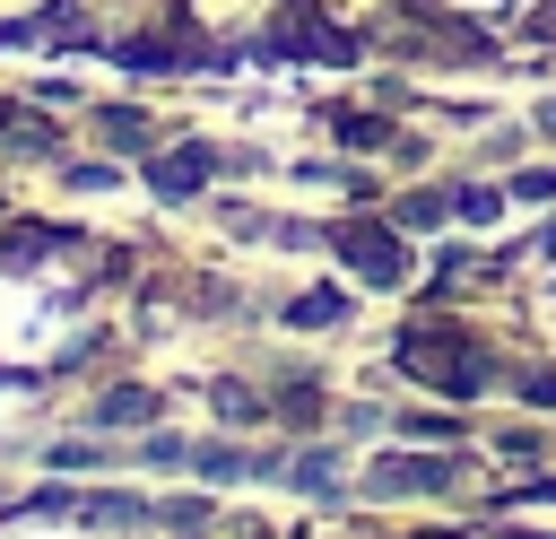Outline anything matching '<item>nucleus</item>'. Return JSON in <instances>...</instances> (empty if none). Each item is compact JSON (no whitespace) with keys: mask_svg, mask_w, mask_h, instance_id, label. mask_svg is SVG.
<instances>
[{"mask_svg":"<svg viewBox=\"0 0 556 539\" xmlns=\"http://www.w3.org/2000/svg\"><path fill=\"white\" fill-rule=\"evenodd\" d=\"M391 365L417 374V383L443 391V400H478L486 374H495V356H486V339H478L469 322H408V330L391 339Z\"/></svg>","mask_w":556,"mask_h":539,"instance_id":"nucleus-1","label":"nucleus"},{"mask_svg":"<svg viewBox=\"0 0 556 539\" xmlns=\"http://www.w3.org/2000/svg\"><path fill=\"white\" fill-rule=\"evenodd\" d=\"M321 252L339 261V278L348 287H374V296H391V287H408V235L382 217V209H348V217H330L321 226Z\"/></svg>","mask_w":556,"mask_h":539,"instance_id":"nucleus-2","label":"nucleus"},{"mask_svg":"<svg viewBox=\"0 0 556 539\" xmlns=\"http://www.w3.org/2000/svg\"><path fill=\"white\" fill-rule=\"evenodd\" d=\"M226 174V148H208V139H165L156 156H139V183L165 200V209H182V200H200L208 183Z\"/></svg>","mask_w":556,"mask_h":539,"instance_id":"nucleus-3","label":"nucleus"},{"mask_svg":"<svg viewBox=\"0 0 556 539\" xmlns=\"http://www.w3.org/2000/svg\"><path fill=\"white\" fill-rule=\"evenodd\" d=\"M87 130H96V148H104V156H122V165H139V156H156V148H165V122H156L148 104H122V96L87 104Z\"/></svg>","mask_w":556,"mask_h":539,"instance_id":"nucleus-4","label":"nucleus"},{"mask_svg":"<svg viewBox=\"0 0 556 539\" xmlns=\"http://www.w3.org/2000/svg\"><path fill=\"white\" fill-rule=\"evenodd\" d=\"M321 130L339 156H391L400 148V113L391 104H321Z\"/></svg>","mask_w":556,"mask_h":539,"instance_id":"nucleus-5","label":"nucleus"},{"mask_svg":"<svg viewBox=\"0 0 556 539\" xmlns=\"http://www.w3.org/2000/svg\"><path fill=\"white\" fill-rule=\"evenodd\" d=\"M452 478H460V461H408V452H391L382 469H365L356 496H434V487H452Z\"/></svg>","mask_w":556,"mask_h":539,"instance_id":"nucleus-6","label":"nucleus"},{"mask_svg":"<svg viewBox=\"0 0 556 539\" xmlns=\"http://www.w3.org/2000/svg\"><path fill=\"white\" fill-rule=\"evenodd\" d=\"M348 313H356V287H348V278L304 287V296H287V304H278V322H287V330H339Z\"/></svg>","mask_w":556,"mask_h":539,"instance_id":"nucleus-7","label":"nucleus"},{"mask_svg":"<svg viewBox=\"0 0 556 539\" xmlns=\"http://www.w3.org/2000/svg\"><path fill=\"white\" fill-rule=\"evenodd\" d=\"M382 217H391L400 235H443V226H452V183H426V191H391V200H382Z\"/></svg>","mask_w":556,"mask_h":539,"instance_id":"nucleus-8","label":"nucleus"},{"mask_svg":"<svg viewBox=\"0 0 556 539\" xmlns=\"http://www.w3.org/2000/svg\"><path fill=\"white\" fill-rule=\"evenodd\" d=\"M156 391L148 383H104V400H87V426H156Z\"/></svg>","mask_w":556,"mask_h":539,"instance_id":"nucleus-9","label":"nucleus"},{"mask_svg":"<svg viewBox=\"0 0 556 539\" xmlns=\"http://www.w3.org/2000/svg\"><path fill=\"white\" fill-rule=\"evenodd\" d=\"M504 209H513L504 183H486V174H460L452 183V226H504Z\"/></svg>","mask_w":556,"mask_h":539,"instance_id":"nucleus-10","label":"nucleus"},{"mask_svg":"<svg viewBox=\"0 0 556 539\" xmlns=\"http://www.w3.org/2000/svg\"><path fill=\"white\" fill-rule=\"evenodd\" d=\"M208 409H217L226 426H261V417H269V400H261L252 383H208Z\"/></svg>","mask_w":556,"mask_h":539,"instance_id":"nucleus-11","label":"nucleus"},{"mask_svg":"<svg viewBox=\"0 0 556 539\" xmlns=\"http://www.w3.org/2000/svg\"><path fill=\"white\" fill-rule=\"evenodd\" d=\"M504 191H513L521 209H547V200H556V156H539V165H513V174H504Z\"/></svg>","mask_w":556,"mask_h":539,"instance_id":"nucleus-12","label":"nucleus"},{"mask_svg":"<svg viewBox=\"0 0 556 539\" xmlns=\"http://www.w3.org/2000/svg\"><path fill=\"white\" fill-rule=\"evenodd\" d=\"M434 9H452V17H478V26H495V17H513V9H530V0H434Z\"/></svg>","mask_w":556,"mask_h":539,"instance_id":"nucleus-13","label":"nucleus"},{"mask_svg":"<svg viewBox=\"0 0 556 539\" xmlns=\"http://www.w3.org/2000/svg\"><path fill=\"white\" fill-rule=\"evenodd\" d=\"M78 9H87V17H96V26H104V35H113V26H122V17H139V0H78Z\"/></svg>","mask_w":556,"mask_h":539,"instance_id":"nucleus-14","label":"nucleus"},{"mask_svg":"<svg viewBox=\"0 0 556 539\" xmlns=\"http://www.w3.org/2000/svg\"><path fill=\"white\" fill-rule=\"evenodd\" d=\"M530 139H547V148H556V96H539V104H530Z\"/></svg>","mask_w":556,"mask_h":539,"instance_id":"nucleus-15","label":"nucleus"},{"mask_svg":"<svg viewBox=\"0 0 556 539\" xmlns=\"http://www.w3.org/2000/svg\"><path fill=\"white\" fill-rule=\"evenodd\" d=\"M17 122H26V96H0V148L17 139Z\"/></svg>","mask_w":556,"mask_h":539,"instance_id":"nucleus-16","label":"nucleus"}]
</instances>
